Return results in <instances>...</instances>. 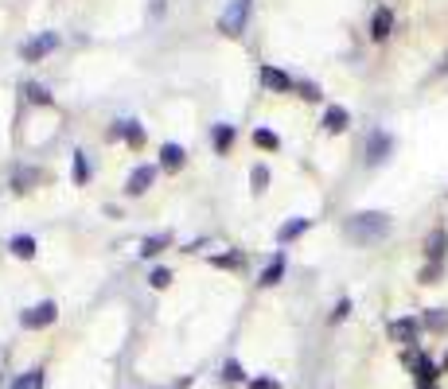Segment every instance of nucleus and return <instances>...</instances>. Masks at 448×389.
I'll list each match as a JSON object with an SVG mask.
<instances>
[{"instance_id": "nucleus-30", "label": "nucleus", "mask_w": 448, "mask_h": 389, "mask_svg": "<svg viewBox=\"0 0 448 389\" xmlns=\"http://www.w3.org/2000/svg\"><path fill=\"white\" fill-rule=\"evenodd\" d=\"M28 97H31V101H47V94H43V86H28Z\"/></svg>"}, {"instance_id": "nucleus-20", "label": "nucleus", "mask_w": 448, "mask_h": 389, "mask_svg": "<svg viewBox=\"0 0 448 389\" xmlns=\"http://www.w3.org/2000/svg\"><path fill=\"white\" fill-rule=\"evenodd\" d=\"M90 179V164H86V152H74V183H86Z\"/></svg>"}, {"instance_id": "nucleus-4", "label": "nucleus", "mask_w": 448, "mask_h": 389, "mask_svg": "<svg viewBox=\"0 0 448 389\" xmlns=\"http://www.w3.org/2000/svg\"><path fill=\"white\" fill-rule=\"evenodd\" d=\"M55 315H59V308H55V300H43V304H35V308H28L20 315V323L28 331H40V327H47V323H55Z\"/></svg>"}, {"instance_id": "nucleus-32", "label": "nucleus", "mask_w": 448, "mask_h": 389, "mask_svg": "<svg viewBox=\"0 0 448 389\" xmlns=\"http://www.w3.org/2000/svg\"><path fill=\"white\" fill-rule=\"evenodd\" d=\"M238 261H242L238 253H230V257H219V261H215V265H226V269H230V265H238Z\"/></svg>"}, {"instance_id": "nucleus-23", "label": "nucleus", "mask_w": 448, "mask_h": 389, "mask_svg": "<svg viewBox=\"0 0 448 389\" xmlns=\"http://www.w3.org/2000/svg\"><path fill=\"white\" fill-rule=\"evenodd\" d=\"M222 378H226V381H246V370H242L238 362L230 358V362H226V370H222Z\"/></svg>"}, {"instance_id": "nucleus-3", "label": "nucleus", "mask_w": 448, "mask_h": 389, "mask_svg": "<svg viewBox=\"0 0 448 389\" xmlns=\"http://www.w3.org/2000/svg\"><path fill=\"white\" fill-rule=\"evenodd\" d=\"M409 366H413V378H417V386L421 389H437V374H440V366L429 354H409Z\"/></svg>"}, {"instance_id": "nucleus-7", "label": "nucleus", "mask_w": 448, "mask_h": 389, "mask_svg": "<svg viewBox=\"0 0 448 389\" xmlns=\"http://www.w3.org/2000/svg\"><path fill=\"white\" fill-rule=\"evenodd\" d=\"M445 249H448V233H445V230H433V233H429V242H425L429 261L440 265V261H445Z\"/></svg>"}, {"instance_id": "nucleus-13", "label": "nucleus", "mask_w": 448, "mask_h": 389, "mask_svg": "<svg viewBox=\"0 0 448 389\" xmlns=\"http://www.w3.org/2000/svg\"><path fill=\"white\" fill-rule=\"evenodd\" d=\"M261 82H265L269 90H289V86H292L289 74H285V70H277V67H265V70H261Z\"/></svg>"}, {"instance_id": "nucleus-5", "label": "nucleus", "mask_w": 448, "mask_h": 389, "mask_svg": "<svg viewBox=\"0 0 448 389\" xmlns=\"http://www.w3.org/2000/svg\"><path fill=\"white\" fill-rule=\"evenodd\" d=\"M246 16H249V0H230V8L222 12L219 28L226 31V35H238V31L246 28Z\"/></svg>"}, {"instance_id": "nucleus-31", "label": "nucleus", "mask_w": 448, "mask_h": 389, "mask_svg": "<svg viewBox=\"0 0 448 389\" xmlns=\"http://www.w3.org/2000/svg\"><path fill=\"white\" fill-rule=\"evenodd\" d=\"M300 94H304V97H312V101H316V97H320V90L312 86V82H304V86H300Z\"/></svg>"}, {"instance_id": "nucleus-28", "label": "nucleus", "mask_w": 448, "mask_h": 389, "mask_svg": "<svg viewBox=\"0 0 448 389\" xmlns=\"http://www.w3.org/2000/svg\"><path fill=\"white\" fill-rule=\"evenodd\" d=\"M249 389H281V381L277 378H254V381H249Z\"/></svg>"}, {"instance_id": "nucleus-21", "label": "nucleus", "mask_w": 448, "mask_h": 389, "mask_svg": "<svg viewBox=\"0 0 448 389\" xmlns=\"http://www.w3.org/2000/svg\"><path fill=\"white\" fill-rule=\"evenodd\" d=\"M254 144H258V148H281V140H277V133L258 129V133H254Z\"/></svg>"}, {"instance_id": "nucleus-25", "label": "nucleus", "mask_w": 448, "mask_h": 389, "mask_svg": "<svg viewBox=\"0 0 448 389\" xmlns=\"http://www.w3.org/2000/svg\"><path fill=\"white\" fill-rule=\"evenodd\" d=\"M265 183H269V167H254V191H265Z\"/></svg>"}, {"instance_id": "nucleus-16", "label": "nucleus", "mask_w": 448, "mask_h": 389, "mask_svg": "<svg viewBox=\"0 0 448 389\" xmlns=\"http://www.w3.org/2000/svg\"><path fill=\"white\" fill-rule=\"evenodd\" d=\"M12 253H16V257H24V261H28V257H35V238L16 233V238H12Z\"/></svg>"}, {"instance_id": "nucleus-8", "label": "nucleus", "mask_w": 448, "mask_h": 389, "mask_svg": "<svg viewBox=\"0 0 448 389\" xmlns=\"http://www.w3.org/2000/svg\"><path fill=\"white\" fill-rule=\"evenodd\" d=\"M390 152V136L386 133H370V144H367V160L370 164H382Z\"/></svg>"}, {"instance_id": "nucleus-17", "label": "nucleus", "mask_w": 448, "mask_h": 389, "mask_svg": "<svg viewBox=\"0 0 448 389\" xmlns=\"http://www.w3.org/2000/svg\"><path fill=\"white\" fill-rule=\"evenodd\" d=\"M308 218H292V222H285V226H281V233H277V238H281V242H292V238H297V233H304V230H308Z\"/></svg>"}, {"instance_id": "nucleus-27", "label": "nucleus", "mask_w": 448, "mask_h": 389, "mask_svg": "<svg viewBox=\"0 0 448 389\" xmlns=\"http://www.w3.org/2000/svg\"><path fill=\"white\" fill-rule=\"evenodd\" d=\"M425 323H429V327H448V315H445V311H429Z\"/></svg>"}, {"instance_id": "nucleus-15", "label": "nucleus", "mask_w": 448, "mask_h": 389, "mask_svg": "<svg viewBox=\"0 0 448 389\" xmlns=\"http://www.w3.org/2000/svg\"><path fill=\"white\" fill-rule=\"evenodd\" d=\"M183 156H188V152H183L179 144H164V152H160V164L168 167V172H176V167L183 164Z\"/></svg>"}, {"instance_id": "nucleus-19", "label": "nucleus", "mask_w": 448, "mask_h": 389, "mask_svg": "<svg viewBox=\"0 0 448 389\" xmlns=\"http://www.w3.org/2000/svg\"><path fill=\"white\" fill-rule=\"evenodd\" d=\"M12 389H43V370H28L24 378H16Z\"/></svg>"}, {"instance_id": "nucleus-33", "label": "nucleus", "mask_w": 448, "mask_h": 389, "mask_svg": "<svg viewBox=\"0 0 448 389\" xmlns=\"http://www.w3.org/2000/svg\"><path fill=\"white\" fill-rule=\"evenodd\" d=\"M440 366H445V370H448V354H445V362H440Z\"/></svg>"}, {"instance_id": "nucleus-11", "label": "nucleus", "mask_w": 448, "mask_h": 389, "mask_svg": "<svg viewBox=\"0 0 448 389\" xmlns=\"http://www.w3.org/2000/svg\"><path fill=\"white\" fill-rule=\"evenodd\" d=\"M347 121H351V113L343 106H331L328 113H324V129H328V133H343V129H347Z\"/></svg>"}, {"instance_id": "nucleus-9", "label": "nucleus", "mask_w": 448, "mask_h": 389, "mask_svg": "<svg viewBox=\"0 0 448 389\" xmlns=\"http://www.w3.org/2000/svg\"><path fill=\"white\" fill-rule=\"evenodd\" d=\"M390 335L398 342H417V320H394L390 323Z\"/></svg>"}, {"instance_id": "nucleus-18", "label": "nucleus", "mask_w": 448, "mask_h": 389, "mask_svg": "<svg viewBox=\"0 0 448 389\" xmlns=\"http://www.w3.org/2000/svg\"><path fill=\"white\" fill-rule=\"evenodd\" d=\"M281 272H285V257L277 253V257L269 261V269L261 272V284H265V288H269V284H277V281H281Z\"/></svg>"}, {"instance_id": "nucleus-26", "label": "nucleus", "mask_w": 448, "mask_h": 389, "mask_svg": "<svg viewBox=\"0 0 448 389\" xmlns=\"http://www.w3.org/2000/svg\"><path fill=\"white\" fill-rule=\"evenodd\" d=\"M40 179V172H20L16 175V191H28V183H35Z\"/></svg>"}, {"instance_id": "nucleus-6", "label": "nucleus", "mask_w": 448, "mask_h": 389, "mask_svg": "<svg viewBox=\"0 0 448 389\" xmlns=\"http://www.w3.org/2000/svg\"><path fill=\"white\" fill-rule=\"evenodd\" d=\"M152 183H156V167H152V164H140L137 172L129 175V194H144Z\"/></svg>"}, {"instance_id": "nucleus-29", "label": "nucleus", "mask_w": 448, "mask_h": 389, "mask_svg": "<svg viewBox=\"0 0 448 389\" xmlns=\"http://www.w3.org/2000/svg\"><path fill=\"white\" fill-rule=\"evenodd\" d=\"M347 311H351V300H339V304H335V311H331V323H335V320H343Z\"/></svg>"}, {"instance_id": "nucleus-24", "label": "nucleus", "mask_w": 448, "mask_h": 389, "mask_svg": "<svg viewBox=\"0 0 448 389\" xmlns=\"http://www.w3.org/2000/svg\"><path fill=\"white\" fill-rule=\"evenodd\" d=\"M168 281H172V272H168V269H152V276H149L152 288H168Z\"/></svg>"}, {"instance_id": "nucleus-2", "label": "nucleus", "mask_w": 448, "mask_h": 389, "mask_svg": "<svg viewBox=\"0 0 448 389\" xmlns=\"http://www.w3.org/2000/svg\"><path fill=\"white\" fill-rule=\"evenodd\" d=\"M55 47H59V35H55V31H40V35H31L20 47V55H24V63H40V58L51 55Z\"/></svg>"}, {"instance_id": "nucleus-12", "label": "nucleus", "mask_w": 448, "mask_h": 389, "mask_svg": "<svg viewBox=\"0 0 448 389\" xmlns=\"http://www.w3.org/2000/svg\"><path fill=\"white\" fill-rule=\"evenodd\" d=\"M113 136H125V140H129L133 148L144 144V129H140L137 121H125V125H117V129H113Z\"/></svg>"}, {"instance_id": "nucleus-22", "label": "nucleus", "mask_w": 448, "mask_h": 389, "mask_svg": "<svg viewBox=\"0 0 448 389\" xmlns=\"http://www.w3.org/2000/svg\"><path fill=\"white\" fill-rule=\"evenodd\" d=\"M230 140H234V129H230V125H219V129H215V148H219V152H226Z\"/></svg>"}, {"instance_id": "nucleus-10", "label": "nucleus", "mask_w": 448, "mask_h": 389, "mask_svg": "<svg viewBox=\"0 0 448 389\" xmlns=\"http://www.w3.org/2000/svg\"><path fill=\"white\" fill-rule=\"evenodd\" d=\"M390 28H394V12H390V8H379V12H374V19H370V35H374V39H386Z\"/></svg>"}, {"instance_id": "nucleus-14", "label": "nucleus", "mask_w": 448, "mask_h": 389, "mask_svg": "<svg viewBox=\"0 0 448 389\" xmlns=\"http://www.w3.org/2000/svg\"><path fill=\"white\" fill-rule=\"evenodd\" d=\"M168 242H172V233H152V238H144V242H140V257H156Z\"/></svg>"}, {"instance_id": "nucleus-1", "label": "nucleus", "mask_w": 448, "mask_h": 389, "mask_svg": "<svg viewBox=\"0 0 448 389\" xmlns=\"http://www.w3.org/2000/svg\"><path fill=\"white\" fill-rule=\"evenodd\" d=\"M390 233V218L379 210H363V214H351L347 218V238L351 242H379Z\"/></svg>"}]
</instances>
